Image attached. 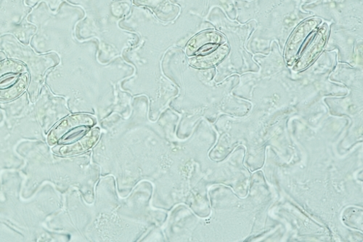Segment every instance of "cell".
<instances>
[{
    "label": "cell",
    "mask_w": 363,
    "mask_h": 242,
    "mask_svg": "<svg viewBox=\"0 0 363 242\" xmlns=\"http://www.w3.org/2000/svg\"><path fill=\"white\" fill-rule=\"evenodd\" d=\"M95 125L94 118L88 115L78 114L69 116L60 123L50 133L49 141L51 144L71 146L72 151L75 143L78 151V142H84V137L95 132L92 130ZM75 145V147H76Z\"/></svg>",
    "instance_id": "6da1fadb"
},
{
    "label": "cell",
    "mask_w": 363,
    "mask_h": 242,
    "mask_svg": "<svg viewBox=\"0 0 363 242\" xmlns=\"http://www.w3.org/2000/svg\"><path fill=\"white\" fill-rule=\"evenodd\" d=\"M28 81V71L21 63L11 60L0 63V100L18 97L24 92Z\"/></svg>",
    "instance_id": "7a4b0ae2"
},
{
    "label": "cell",
    "mask_w": 363,
    "mask_h": 242,
    "mask_svg": "<svg viewBox=\"0 0 363 242\" xmlns=\"http://www.w3.org/2000/svg\"><path fill=\"white\" fill-rule=\"evenodd\" d=\"M319 18H311L302 22L293 33L286 50V60L288 65H293L298 58V53L306 40L318 29L320 23Z\"/></svg>",
    "instance_id": "3957f363"
},
{
    "label": "cell",
    "mask_w": 363,
    "mask_h": 242,
    "mask_svg": "<svg viewBox=\"0 0 363 242\" xmlns=\"http://www.w3.org/2000/svg\"><path fill=\"white\" fill-rule=\"evenodd\" d=\"M225 43V38L213 31H206L193 38L187 46L191 60L198 59L215 52Z\"/></svg>",
    "instance_id": "277c9868"
},
{
    "label": "cell",
    "mask_w": 363,
    "mask_h": 242,
    "mask_svg": "<svg viewBox=\"0 0 363 242\" xmlns=\"http://www.w3.org/2000/svg\"><path fill=\"white\" fill-rule=\"evenodd\" d=\"M328 36V27L323 24L316 30L311 39V43L307 44L304 50H302L294 68L295 71L306 69L309 67L322 52Z\"/></svg>",
    "instance_id": "5b68a950"
},
{
    "label": "cell",
    "mask_w": 363,
    "mask_h": 242,
    "mask_svg": "<svg viewBox=\"0 0 363 242\" xmlns=\"http://www.w3.org/2000/svg\"><path fill=\"white\" fill-rule=\"evenodd\" d=\"M229 48L228 46H220L215 52L201 58L190 60V63L198 68L211 67L220 63L228 55Z\"/></svg>",
    "instance_id": "8992f818"
}]
</instances>
